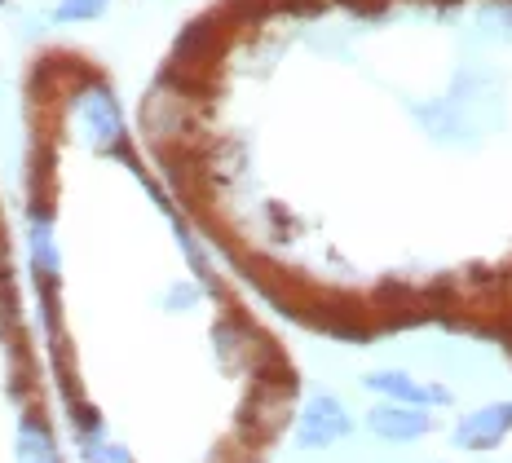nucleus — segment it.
Segmentation results:
<instances>
[{
    "label": "nucleus",
    "instance_id": "f257e3e1",
    "mask_svg": "<svg viewBox=\"0 0 512 463\" xmlns=\"http://www.w3.org/2000/svg\"><path fill=\"white\" fill-rule=\"evenodd\" d=\"M58 115L93 155L120 159V164H133L137 159L133 137H128V124H124V111H120V98L111 93V84H106V75L98 67L58 102Z\"/></svg>",
    "mask_w": 512,
    "mask_h": 463
},
{
    "label": "nucleus",
    "instance_id": "f03ea898",
    "mask_svg": "<svg viewBox=\"0 0 512 463\" xmlns=\"http://www.w3.org/2000/svg\"><path fill=\"white\" fill-rule=\"evenodd\" d=\"M27 265L36 296L62 292V247L53 230V199H27Z\"/></svg>",
    "mask_w": 512,
    "mask_h": 463
},
{
    "label": "nucleus",
    "instance_id": "7ed1b4c3",
    "mask_svg": "<svg viewBox=\"0 0 512 463\" xmlns=\"http://www.w3.org/2000/svg\"><path fill=\"white\" fill-rule=\"evenodd\" d=\"M345 433H349L345 406L327 393L309 397V406L301 411V424H296V441H301L305 450H323V446H332V441H340Z\"/></svg>",
    "mask_w": 512,
    "mask_h": 463
},
{
    "label": "nucleus",
    "instance_id": "20e7f679",
    "mask_svg": "<svg viewBox=\"0 0 512 463\" xmlns=\"http://www.w3.org/2000/svg\"><path fill=\"white\" fill-rule=\"evenodd\" d=\"M18 463H62L53 428L40 415V406H27L23 419H18Z\"/></svg>",
    "mask_w": 512,
    "mask_h": 463
},
{
    "label": "nucleus",
    "instance_id": "39448f33",
    "mask_svg": "<svg viewBox=\"0 0 512 463\" xmlns=\"http://www.w3.org/2000/svg\"><path fill=\"white\" fill-rule=\"evenodd\" d=\"M362 384H367L371 393H384V397H393V402H402V406L451 402V393H446L442 384H433V389H420V384H415L407 371H371V375H362Z\"/></svg>",
    "mask_w": 512,
    "mask_h": 463
},
{
    "label": "nucleus",
    "instance_id": "423d86ee",
    "mask_svg": "<svg viewBox=\"0 0 512 463\" xmlns=\"http://www.w3.org/2000/svg\"><path fill=\"white\" fill-rule=\"evenodd\" d=\"M508 428H512V402H499V406H486V411L468 415L460 424V433H455V441L468 450H486V446H495Z\"/></svg>",
    "mask_w": 512,
    "mask_h": 463
},
{
    "label": "nucleus",
    "instance_id": "0eeeda50",
    "mask_svg": "<svg viewBox=\"0 0 512 463\" xmlns=\"http://www.w3.org/2000/svg\"><path fill=\"white\" fill-rule=\"evenodd\" d=\"M371 428L389 441H411V437L429 433V415L411 411V406L407 411H402V406H380V411H371Z\"/></svg>",
    "mask_w": 512,
    "mask_h": 463
},
{
    "label": "nucleus",
    "instance_id": "6e6552de",
    "mask_svg": "<svg viewBox=\"0 0 512 463\" xmlns=\"http://www.w3.org/2000/svg\"><path fill=\"white\" fill-rule=\"evenodd\" d=\"M111 0H58L53 9V23H93V18L106 14Z\"/></svg>",
    "mask_w": 512,
    "mask_h": 463
}]
</instances>
